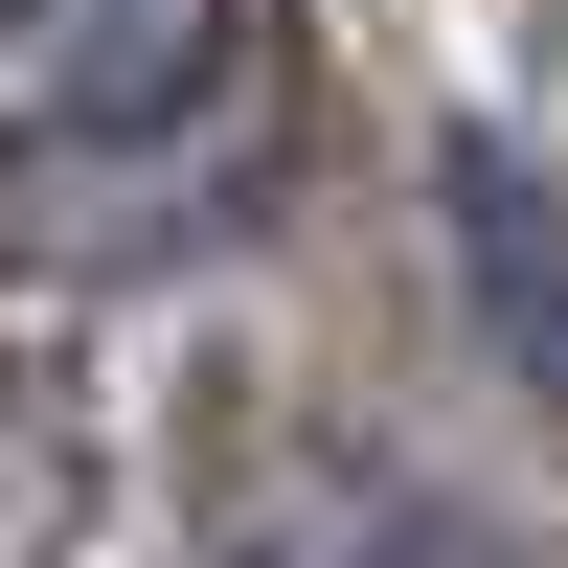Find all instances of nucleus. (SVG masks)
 Returning <instances> with one entry per match:
<instances>
[{"label": "nucleus", "instance_id": "obj_1", "mask_svg": "<svg viewBox=\"0 0 568 568\" xmlns=\"http://www.w3.org/2000/svg\"><path fill=\"white\" fill-rule=\"evenodd\" d=\"M296 45L273 0H0V251L160 273L273 182Z\"/></svg>", "mask_w": 568, "mask_h": 568}, {"label": "nucleus", "instance_id": "obj_2", "mask_svg": "<svg viewBox=\"0 0 568 568\" xmlns=\"http://www.w3.org/2000/svg\"><path fill=\"white\" fill-rule=\"evenodd\" d=\"M205 568H500V524L433 500V478H296L273 524H227Z\"/></svg>", "mask_w": 568, "mask_h": 568}]
</instances>
